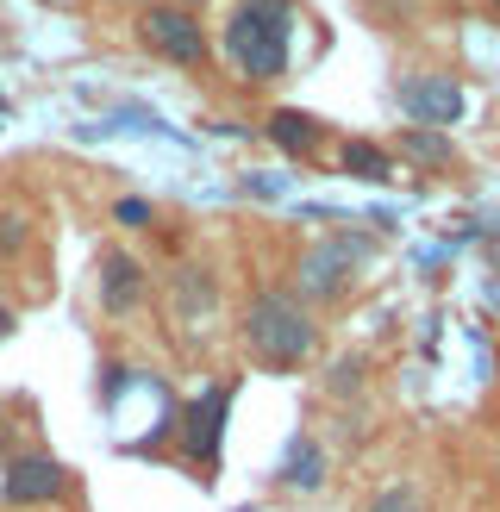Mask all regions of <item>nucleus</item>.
Listing matches in <instances>:
<instances>
[{
  "label": "nucleus",
  "mask_w": 500,
  "mask_h": 512,
  "mask_svg": "<svg viewBox=\"0 0 500 512\" xmlns=\"http://www.w3.org/2000/svg\"><path fill=\"white\" fill-rule=\"evenodd\" d=\"M113 7H150V0H113Z\"/></svg>",
  "instance_id": "nucleus-20"
},
{
  "label": "nucleus",
  "mask_w": 500,
  "mask_h": 512,
  "mask_svg": "<svg viewBox=\"0 0 500 512\" xmlns=\"http://www.w3.org/2000/svg\"><path fill=\"white\" fill-rule=\"evenodd\" d=\"M0 113H7V100H0Z\"/></svg>",
  "instance_id": "nucleus-24"
},
{
  "label": "nucleus",
  "mask_w": 500,
  "mask_h": 512,
  "mask_svg": "<svg viewBox=\"0 0 500 512\" xmlns=\"http://www.w3.org/2000/svg\"><path fill=\"white\" fill-rule=\"evenodd\" d=\"M294 19L300 7L294 0H232V13L219 25V50L244 82H282L288 63H294Z\"/></svg>",
  "instance_id": "nucleus-1"
},
{
  "label": "nucleus",
  "mask_w": 500,
  "mask_h": 512,
  "mask_svg": "<svg viewBox=\"0 0 500 512\" xmlns=\"http://www.w3.org/2000/svg\"><path fill=\"white\" fill-rule=\"evenodd\" d=\"M232 381H213V388H200L188 406H182V456L194 469H219V444H225V419H232Z\"/></svg>",
  "instance_id": "nucleus-5"
},
{
  "label": "nucleus",
  "mask_w": 500,
  "mask_h": 512,
  "mask_svg": "<svg viewBox=\"0 0 500 512\" xmlns=\"http://www.w3.org/2000/svg\"><path fill=\"white\" fill-rule=\"evenodd\" d=\"M13 325H19V313H13V306H7V300H0V344H7V338H13Z\"/></svg>",
  "instance_id": "nucleus-18"
},
{
  "label": "nucleus",
  "mask_w": 500,
  "mask_h": 512,
  "mask_svg": "<svg viewBox=\"0 0 500 512\" xmlns=\"http://www.w3.org/2000/svg\"><path fill=\"white\" fill-rule=\"evenodd\" d=\"M113 219L132 225V232H144V225L157 219V207H150V200H138V194H125V200H113Z\"/></svg>",
  "instance_id": "nucleus-16"
},
{
  "label": "nucleus",
  "mask_w": 500,
  "mask_h": 512,
  "mask_svg": "<svg viewBox=\"0 0 500 512\" xmlns=\"http://www.w3.org/2000/svg\"><path fill=\"white\" fill-rule=\"evenodd\" d=\"M394 150H400L407 163H419V169H457V138H450V132H425V125H400Z\"/></svg>",
  "instance_id": "nucleus-11"
},
{
  "label": "nucleus",
  "mask_w": 500,
  "mask_h": 512,
  "mask_svg": "<svg viewBox=\"0 0 500 512\" xmlns=\"http://www.w3.org/2000/svg\"><path fill=\"white\" fill-rule=\"evenodd\" d=\"M63 494H69V469L44 450H19V456H7V469H0V500L7 506H50Z\"/></svg>",
  "instance_id": "nucleus-6"
},
{
  "label": "nucleus",
  "mask_w": 500,
  "mask_h": 512,
  "mask_svg": "<svg viewBox=\"0 0 500 512\" xmlns=\"http://www.w3.org/2000/svg\"><path fill=\"white\" fill-rule=\"evenodd\" d=\"M482 300H488V313H494V325H500V275H494L488 288H482Z\"/></svg>",
  "instance_id": "nucleus-19"
},
{
  "label": "nucleus",
  "mask_w": 500,
  "mask_h": 512,
  "mask_svg": "<svg viewBox=\"0 0 500 512\" xmlns=\"http://www.w3.org/2000/svg\"><path fill=\"white\" fill-rule=\"evenodd\" d=\"M350 388H363V356H344L332 369V394H350Z\"/></svg>",
  "instance_id": "nucleus-17"
},
{
  "label": "nucleus",
  "mask_w": 500,
  "mask_h": 512,
  "mask_svg": "<svg viewBox=\"0 0 500 512\" xmlns=\"http://www.w3.org/2000/svg\"><path fill=\"white\" fill-rule=\"evenodd\" d=\"M338 169L357 175V182H388V175H394V150L375 144V138H350V144L338 150Z\"/></svg>",
  "instance_id": "nucleus-13"
},
{
  "label": "nucleus",
  "mask_w": 500,
  "mask_h": 512,
  "mask_svg": "<svg viewBox=\"0 0 500 512\" xmlns=\"http://www.w3.org/2000/svg\"><path fill=\"white\" fill-rule=\"evenodd\" d=\"M375 256V244L369 238H350V232H338V238H325V244H313V250H300V263H294V300L300 306H325V300H344L350 294V281H357V269Z\"/></svg>",
  "instance_id": "nucleus-3"
},
{
  "label": "nucleus",
  "mask_w": 500,
  "mask_h": 512,
  "mask_svg": "<svg viewBox=\"0 0 500 512\" xmlns=\"http://www.w3.org/2000/svg\"><path fill=\"white\" fill-rule=\"evenodd\" d=\"M263 132H269V144L282 150V157H294V163H313L319 150H325V125H319L313 113H300V107H275Z\"/></svg>",
  "instance_id": "nucleus-9"
},
{
  "label": "nucleus",
  "mask_w": 500,
  "mask_h": 512,
  "mask_svg": "<svg viewBox=\"0 0 500 512\" xmlns=\"http://www.w3.org/2000/svg\"><path fill=\"white\" fill-rule=\"evenodd\" d=\"M100 313H107V319H125V313H138V306H144V294H150V269L138 263V256L132 250H100Z\"/></svg>",
  "instance_id": "nucleus-8"
},
{
  "label": "nucleus",
  "mask_w": 500,
  "mask_h": 512,
  "mask_svg": "<svg viewBox=\"0 0 500 512\" xmlns=\"http://www.w3.org/2000/svg\"><path fill=\"white\" fill-rule=\"evenodd\" d=\"M369 512H425V494L413 488V481H394V488L375 494V506H369Z\"/></svg>",
  "instance_id": "nucleus-14"
},
{
  "label": "nucleus",
  "mask_w": 500,
  "mask_h": 512,
  "mask_svg": "<svg viewBox=\"0 0 500 512\" xmlns=\"http://www.w3.org/2000/svg\"><path fill=\"white\" fill-rule=\"evenodd\" d=\"M275 481H282L288 494H319L325 488V450L313 431H294L288 438V456H282V469H275Z\"/></svg>",
  "instance_id": "nucleus-10"
},
{
  "label": "nucleus",
  "mask_w": 500,
  "mask_h": 512,
  "mask_svg": "<svg viewBox=\"0 0 500 512\" xmlns=\"http://www.w3.org/2000/svg\"><path fill=\"white\" fill-rule=\"evenodd\" d=\"M463 82L457 75H407L400 82V113L407 125H425V132H450V125L463 119Z\"/></svg>",
  "instance_id": "nucleus-7"
},
{
  "label": "nucleus",
  "mask_w": 500,
  "mask_h": 512,
  "mask_svg": "<svg viewBox=\"0 0 500 512\" xmlns=\"http://www.w3.org/2000/svg\"><path fill=\"white\" fill-rule=\"evenodd\" d=\"M175 7H188V13H194V0H175Z\"/></svg>",
  "instance_id": "nucleus-22"
},
{
  "label": "nucleus",
  "mask_w": 500,
  "mask_h": 512,
  "mask_svg": "<svg viewBox=\"0 0 500 512\" xmlns=\"http://www.w3.org/2000/svg\"><path fill=\"white\" fill-rule=\"evenodd\" d=\"M175 319L182 325H194V319H207L213 313V300H219V288H213V275L207 269H175Z\"/></svg>",
  "instance_id": "nucleus-12"
},
{
  "label": "nucleus",
  "mask_w": 500,
  "mask_h": 512,
  "mask_svg": "<svg viewBox=\"0 0 500 512\" xmlns=\"http://www.w3.org/2000/svg\"><path fill=\"white\" fill-rule=\"evenodd\" d=\"M44 7H75V0H44Z\"/></svg>",
  "instance_id": "nucleus-21"
},
{
  "label": "nucleus",
  "mask_w": 500,
  "mask_h": 512,
  "mask_svg": "<svg viewBox=\"0 0 500 512\" xmlns=\"http://www.w3.org/2000/svg\"><path fill=\"white\" fill-rule=\"evenodd\" d=\"M238 338L250 350V363L263 369H300L319 356V325L313 306H300L288 288H257L238 313Z\"/></svg>",
  "instance_id": "nucleus-2"
},
{
  "label": "nucleus",
  "mask_w": 500,
  "mask_h": 512,
  "mask_svg": "<svg viewBox=\"0 0 500 512\" xmlns=\"http://www.w3.org/2000/svg\"><path fill=\"white\" fill-rule=\"evenodd\" d=\"M488 7H494V13H500V0H488Z\"/></svg>",
  "instance_id": "nucleus-23"
},
{
  "label": "nucleus",
  "mask_w": 500,
  "mask_h": 512,
  "mask_svg": "<svg viewBox=\"0 0 500 512\" xmlns=\"http://www.w3.org/2000/svg\"><path fill=\"white\" fill-rule=\"evenodd\" d=\"M25 238H32V219H25L19 207H0V256H19Z\"/></svg>",
  "instance_id": "nucleus-15"
},
{
  "label": "nucleus",
  "mask_w": 500,
  "mask_h": 512,
  "mask_svg": "<svg viewBox=\"0 0 500 512\" xmlns=\"http://www.w3.org/2000/svg\"><path fill=\"white\" fill-rule=\"evenodd\" d=\"M138 44L150 50V57L175 63V69H207V57H213L200 13L175 7V0H150V7H138Z\"/></svg>",
  "instance_id": "nucleus-4"
}]
</instances>
